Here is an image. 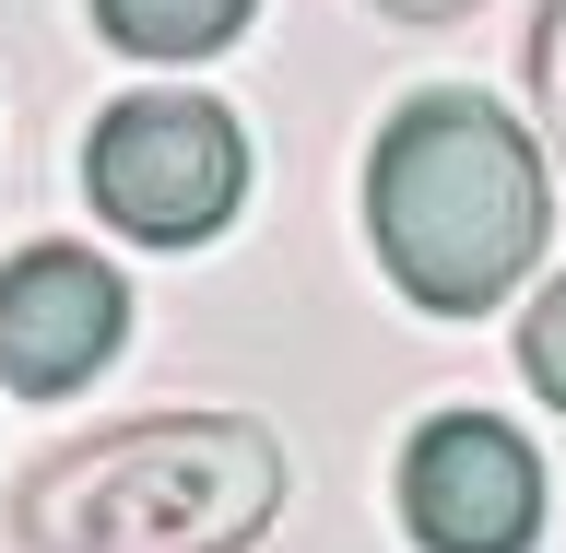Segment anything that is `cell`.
Masks as SVG:
<instances>
[{"label":"cell","mask_w":566,"mask_h":553,"mask_svg":"<svg viewBox=\"0 0 566 553\" xmlns=\"http://www.w3.org/2000/svg\"><path fill=\"white\" fill-rule=\"evenodd\" d=\"M401 519L424 553H531L543 542V459L495 413H437L401 448Z\"/></svg>","instance_id":"cell-4"},{"label":"cell","mask_w":566,"mask_h":553,"mask_svg":"<svg viewBox=\"0 0 566 553\" xmlns=\"http://www.w3.org/2000/svg\"><path fill=\"white\" fill-rule=\"evenodd\" d=\"M378 12H401V24H460L472 0H378Z\"/></svg>","instance_id":"cell-9"},{"label":"cell","mask_w":566,"mask_h":553,"mask_svg":"<svg viewBox=\"0 0 566 553\" xmlns=\"http://www.w3.org/2000/svg\"><path fill=\"white\" fill-rule=\"evenodd\" d=\"M520 377L566 413V272L543 283V295H531V318H520Z\"/></svg>","instance_id":"cell-7"},{"label":"cell","mask_w":566,"mask_h":553,"mask_svg":"<svg viewBox=\"0 0 566 553\" xmlns=\"http://www.w3.org/2000/svg\"><path fill=\"white\" fill-rule=\"evenodd\" d=\"M248 12L260 0H95L106 47H130V60H212L248 35Z\"/></svg>","instance_id":"cell-6"},{"label":"cell","mask_w":566,"mask_h":553,"mask_svg":"<svg viewBox=\"0 0 566 553\" xmlns=\"http://www.w3.org/2000/svg\"><path fill=\"white\" fill-rule=\"evenodd\" d=\"M118 342H130V295L95 247H24L0 272V389L71 401V389H95Z\"/></svg>","instance_id":"cell-5"},{"label":"cell","mask_w":566,"mask_h":553,"mask_svg":"<svg viewBox=\"0 0 566 553\" xmlns=\"http://www.w3.org/2000/svg\"><path fill=\"white\" fill-rule=\"evenodd\" d=\"M531 95H543V130L566 153V0H543V24H531Z\"/></svg>","instance_id":"cell-8"},{"label":"cell","mask_w":566,"mask_h":553,"mask_svg":"<svg viewBox=\"0 0 566 553\" xmlns=\"http://www.w3.org/2000/svg\"><path fill=\"white\" fill-rule=\"evenodd\" d=\"M83 189L118 236L142 247H201L248 201V141L212 95H118L83 141Z\"/></svg>","instance_id":"cell-3"},{"label":"cell","mask_w":566,"mask_h":553,"mask_svg":"<svg viewBox=\"0 0 566 553\" xmlns=\"http://www.w3.org/2000/svg\"><path fill=\"white\" fill-rule=\"evenodd\" d=\"M366 236H378L389 283L424 318H484L507 283L543 259V153L507 106L460 95H413L378 130L366 166Z\"/></svg>","instance_id":"cell-1"},{"label":"cell","mask_w":566,"mask_h":553,"mask_svg":"<svg viewBox=\"0 0 566 553\" xmlns=\"http://www.w3.org/2000/svg\"><path fill=\"white\" fill-rule=\"evenodd\" d=\"M283 507V448L237 413L118 424L24 483L35 553H248Z\"/></svg>","instance_id":"cell-2"}]
</instances>
